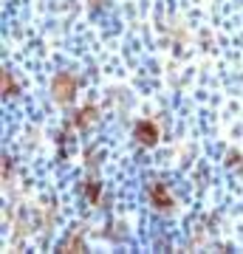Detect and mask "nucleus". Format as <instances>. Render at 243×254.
Wrapping results in <instances>:
<instances>
[{"instance_id": "1", "label": "nucleus", "mask_w": 243, "mask_h": 254, "mask_svg": "<svg viewBox=\"0 0 243 254\" xmlns=\"http://www.w3.org/2000/svg\"><path fill=\"white\" fill-rule=\"evenodd\" d=\"M71 91H74V79L71 76H57L54 79V96H60V99H71Z\"/></svg>"}]
</instances>
